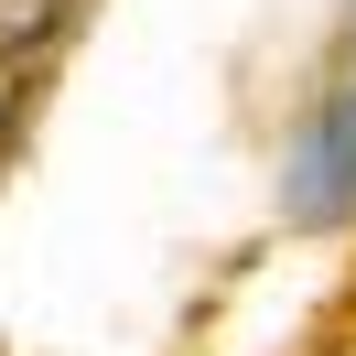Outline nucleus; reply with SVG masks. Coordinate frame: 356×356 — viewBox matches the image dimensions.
I'll list each match as a JSON object with an SVG mask.
<instances>
[{"label":"nucleus","instance_id":"nucleus-2","mask_svg":"<svg viewBox=\"0 0 356 356\" xmlns=\"http://www.w3.org/2000/svg\"><path fill=\"white\" fill-rule=\"evenodd\" d=\"M65 33V0H0V65H22L33 44Z\"/></svg>","mask_w":356,"mask_h":356},{"label":"nucleus","instance_id":"nucleus-3","mask_svg":"<svg viewBox=\"0 0 356 356\" xmlns=\"http://www.w3.org/2000/svg\"><path fill=\"white\" fill-rule=\"evenodd\" d=\"M11 119H22V65H0V140H11Z\"/></svg>","mask_w":356,"mask_h":356},{"label":"nucleus","instance_id":"nucleus-1","mask_svg":"<svg viewBox=\"0 0 356 356\" xmlns=\"http://www.w3.org/2000/svg\"><path fill=\"white\" fill-rule=\"evenodd\" d=\"M281 195H291V216H302V227H334V216L356 205V97H324V108L302 119Z\"/></svg>","mask_w":356,"mask_h":356}]
</instances>
